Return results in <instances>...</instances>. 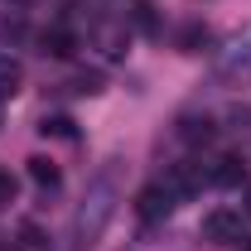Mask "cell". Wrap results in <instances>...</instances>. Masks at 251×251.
I'll list each match as a JSON object with an SVG mask.
<instances>
[{
    "label": "cell",
    "mask_w": 251,
    "mask_h": 251,
    "mask_svg": "<svg viewBox=\"0 0 251 251\" xmlns=\"http://www.w3.org/2000/svg\"><path fill=\"white\" fill-rule=\"evenodd\" d=\"M121 193H126V159L116 155L87 179V193H82V203L73 213V247L77 251H92L101 242V232L111 227L116 208H121Z\"/></svg>",
    "instance_id": "6da1fadb"
},
{
    "label": "cell",
    "mask_w": 251,
    "mask_h": 251,
    "mask_svg": "<svg viewBox=\"0 0 251 251\" xmlns=\"http://www.w3.org/2000/svg\"><path fill=\"white\" fill-rule=\"evenodd\" d=\"M213 77L222 87H242L251 82V20L242 29H232L222 39V49H213Z\"/></svg>",
    "instance_id": "7a4b0ae2"
},
{
    "label": "cell",
    "mask_w": 251,
    "mask_h": 251,
    "mask_svg": "<svg viewBox=\"0 0 251 251\" xmlns=\"http://www.w3.org/2000/svg\"><path fill=\"white\" fill-rule=\"evenodd\" d=\"M242 237H247V218L232 213V208H213L203 218V242H213V247H232Z\"/></svg>",
    "instance_id": "3957f363"
},
{
    "label": "cell",
    "mask_w": 251,
    "mask_h": 251,
    "mask_svg": "<svg viewBox=\"0 0 251 251\" xmlns=\"http://www.w3.org/2000/svg\"><path fill=\"white\" fill-rule=\"evenodd\" d=\"M203 184H213V174H208V164H198V159H184V164H174L169 169V179H164V188L184 203V198H193Z\"/></svg>",
    "instance_id": "277c9868"
},
{
    "label": "cell",
    "mask_w": 251,
    "mask_h": 251,
    "mask_svg": "<svg viewBox=\"0 0 251 251\" xmlns=\"http://www.w3.org/2000/svg\"><path fill=\"white\" fill-rule=\"evenodd\" d=\"M174 208H179V198H174V193H169L164 184H150V188H140V198H135V213H140L145 222H159V218H169Z\"/></svg>",
    "instance_id": "5b68a950"
},
{
    "label": "cell",
    "mask_w": 251,
    "mask_h": 251,
    "mask_svg": "<svg viewBox=\"0 0 251 251\" xmlns=\"http://www.w3.org/2000/svg\"><path fill=\"white\" fill-rule=\"evenodd\" d=\"M39 49H44L49 58H73V53H77V34L63 29V25H53V29L39 34Z\"/></svg>",
    "instance_id": "8992f818"
},
{
    "label": "cell",
    "mask_w": 251,
    "mask_h": 251,
    "mask_svg": "<svg viewBox=\"0 0 251 251\" xmlns=\"http://www.w3.org/2000/svg\"><path fill=\"white\" fill-rule=\"evenodd\" d=\"M213 184H222V188H237V184H247V159H237V155H222V159H213Z\"/></svg>",
    "instance_id": "52a82bcc"
},
{
    "label": "cell",
    "mask_w": 251,
    "mask_h": 251,
    "mask_svg": "<svg viewBox=\"0 0 251 251\" xmlns=\"http://www.w3.org/2000/svg\"><path fill=\"white\" fill-rule=\"evenodd\" d=\"M20 87H25V68H20V58L0 53V101H5V97H15Z\"/></svg>",
    "instance_id": "ba28073f"
},
{
    "label": "cell",
    "mask_w": 251,
    "mask_h": 251,
    "mask_svg": "<svg viewBox=\"0 0 251 251\" xmlns=\"http://www.w3.org/2000/svg\"><path fill=\"white\" fill-rule=\"evenodd\" d=\"M179 135L193 140V145H208V140L218 135V126L208 121V116H184V121H179Z\"/></svg>",
    "instance_id": "9c48e42d"
},
{
    "label": "cell",
    "mask_w": 251,
    "mask_h": 251,
    "mask_svg": "<svg viewBox=\"0 0 251 251\" xmlns=\"http://www.w3.org/2000/svg\"><path fill=\"white\" fill-rule=\"evenodd\" d=\"M29 179H34L39 188H49V193H53V188L63 184L58 164H53V159H44V155H34V159H29Z\"/></svg>",
    "instance_id": "30bf717a"
},
{
    "label": "cell",
    "mask_w": 251,
    "mask_h": 251,
    "mask_svg": "<svg viewBox=\"0 0 251 251\" xmlns=\"http://www.w3.org/2000/svg\"><path fill=\"white\" fill-rule=\"evenodd\" d=\"M92 39H97V49H101L106 58H121L126 53V29H116V25H101Z\"/></svg>",
    "instance_id": "8fae6325"
},
{
    "label": "cell",
    "mask_w": 251,
    "mask_h": 251,
    "mask_svg": "<svg viewBox=\"0 0 251 251\" xmlns=\"http://www.w3.org/2000/svg\"><path fill=\"white\" fill-rule=\"evenodd\" d=\"M179 49H184V53H203V49H213V29H208V25H188V29L179 34Z\"/></svg>",
    "instance_id": "7c38bea8"
},
{
    "label": "cell",
    "mask_w": 251,
    "mask_h": 251,
    "mask_svg": "<svg viewBox=\"0 0 251 251\" xmlns=\"http://www.w3.org/2000/svg\"><path fill=\"white\" fill-rule=\"evenodd\" d=\"M25 39H29L25 15H0V44H25Z\"/></svg>",
    "instance_id": "4fadbf2b"
},
{
    "label": "cell",
    "mask_w": 251,
    "mask_h": 251,
    "mask_svg": "<svg viewBox=\"0 0 251 251\" xmlns=\"http://www.w3.org/2000/svg\"><path fill=\"white\" fill-rule=\"evenodd\" d=\"M39 135H53V140H73V116H44L39 121Z\"/></svg>",
    "instance_id": "5bb4252c"
},
{
    "label": "cell",
    "mask_w": 251,
    "mask_h": 251,
    "mask_svg": "<svg viewBox=\"0 0 251 251\" xmlns=\"http://www.w3.org/2000/svg\"><path fill=\"white\" fill-rule=\"evenodd\" d=\"M10 203H15V179L0 169V208H10Z\"/></svg>",
    "instance_id": "9a60e30c"
},
{
    "label": "cell",
    "mask_w": 251,
    "mask_h": 251,
    "mask_svg": "<svg viewBox=\"0 0 251 251\" xmlns=\"http://www.w3.org/2000/svg\"><path fill=\"white\" fill-rule=\"evenodd\" d=\"M135 25L140 29H155V5H135Z\"/></svg>",
    "instance_id": "2e32d148"
},
{
    "label": "cell",
    "mask_w": 251,
    "mask_h": 251,
    "mask_svg": "<svg viewBox=\"0 0 251 251\" xmlns=\"http://www.w3.org/2000/svg\"><path fill=\"white\" fill-rule=\"evenodd\" d=\"M247 251H251V237H247Z\"/></svg>",
    "instance_id": "e0dca14e"
},
{
    "label": "cell",
    "mask_w": 251,
    "mask_h": 251,
    "mask_svg": "<svg viewBox=\"0 0 251 251\" xmlns=\"http://www.w3.org/2000/svg\"><path fill=\"white\" fill-rule=\"evenodd\" d=\"M20 5H29V0H20Z\"/></svg>",
    "instance_id": "ac0fdd59"
}]
</instances>
